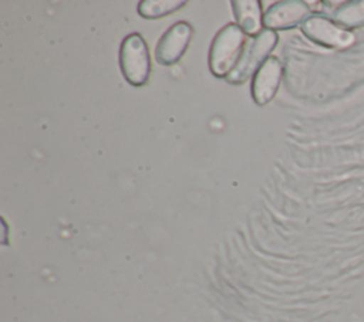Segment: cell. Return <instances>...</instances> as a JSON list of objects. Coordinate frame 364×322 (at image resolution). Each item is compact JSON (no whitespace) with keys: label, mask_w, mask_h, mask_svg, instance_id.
Returning a JSON list of instances; mask_svg holds the SVG:
<instances>
[{"label":"cell","mask_w":364,"mask_h":322,"mask_svg":"<svg viewBox=\"0 0 364 322\" xmlns=\"http://www.w3.org/2000/svg\"><path fill=\"white\" fill-rule=\"evenodd\" d=\"M193 26L189 21H176L162 34L155 45V60L164 67L176 64L186 52L193 37Z\"/></svg>","instance_id":"obj_5"},{"label":"cell","mask_w":364,"mask_h":322,"mask_svg":"<svg viewBox=\"0 0 364 322\" xmlns=\"http://www.w3.org/2000/svg\"><path fill=\"white\" fill-rule=\"evenodd\" d=\"M333 20L350 31L364 27V0H351L340 4L333 13Z\"/></svg>","instance_id":"obj_10"},{"label":"cell","mask_w":364,"mask_h":322,"mask_svg":"<svg viewBox=\"0 0 364 322\" xmlns=\"http://www.w3.org/2000/svg\"><path fill=\"white\" fill-rule=\"evenodd\" d=\"M283 64L282 61L272 55L255 74L252 78V98L256 105H267L277 94L282 78H283Z\"/></svg>","instance_id":"obj_7"},{"label":"cell","mask_w":364,"mask_h":322,"mask_svg":"<svg viewBox=\"0 0 364 322\" xmlns=\"http://www.w3.org/2000/svg\"><path fill=\"white\" fill-rule=\"evenodd\" d=\"M119 68L127 82L132 87L148 84L152 70L149 47L139 33H131L121 41Z\"/></svg>","instance_id":"obj_2"},{"label":"cell","mask_w":364,"mask_h":322,"mask_svg":"<svg viewBox=\"0 0 364 322\" xmlns=\"http://www.w3.org/2000/svg\"><path fill=\"white\" fill-rule=\"evenodd\" d=\"M233 16L236 24L250 37L259 35L263 30V3L260 0H233Z\"/></svg>","instance_id":"obj_8"},{"label":"cell","mask_w":364,"mask_h":322,"mask_svg":"<svg viewBox=\"0 0 364 322\" xmlns=\"http://www.w3.org/2000/svg\"><path fill=\"white\" fill-rule=\"evenodd\" d=\"M186 3V0H141L136 11L145 20H158L176 13Z\"/></svg>","instance_id":"obj_9"},{"label":"cell","mask_w":364,"mask_h":322,"mask_svg":"<svg viewBox=\"0 0 364 322\" xmlns=\"http://www.w3.org/2000/svg\"><path fill=\"white\" fill-rule=\"evenodd\" d=\"M301 33L310 41L331 50H344L355 40L353 31L338 26L333 18L323 14H311L301 24Z\"/></svg>","instance_id":"obj_4"},{"label":"cell","mask_w":364,"mask_h":322,"mask_svg":"<svg viewBox=\"0 0 364 322\" xmlns=\"http://www.w3.org/2000/svg\"><path fill=\"white\" fill-rule=\"evenodd\" d=\"M279 35L276 31L263 30L246 47L235 70L225 78L230 85H243L250 77L253 78L259 68L272 57L270 52L276 48Z\"/></svg>","instance_id":"obj_3"},{"label":"cell","mask_w":364,"mask_h":322,"mask_svg":"<svg viewBox=\"0 0 364 322\" xmlns=\"http://www.w3.org/2000/svg\"><path fill=\"white\" fill-rule=\"evenodd\" d=\"M310 6L303 0H282L273 3L264 13L263 26L272 31H287L301 24L311 16Z\"/></svg>","instance_id":"obj_6"},{"label":"cell","mask_w":364,"mask_h":322,"mask_svg":"<svg viewBox=\"0 0 364 322\" xmlns=\"http://www.w3.org/2000/svg\"><path fill=\"white\" fill-rule=\"evenodd\" d=\"M247 44V34L236 23L223 26L209 47L208 64L210 72L218 78H226L237 65Z\"/></svg>","instance_id":"obj_1"}]
</instances>
